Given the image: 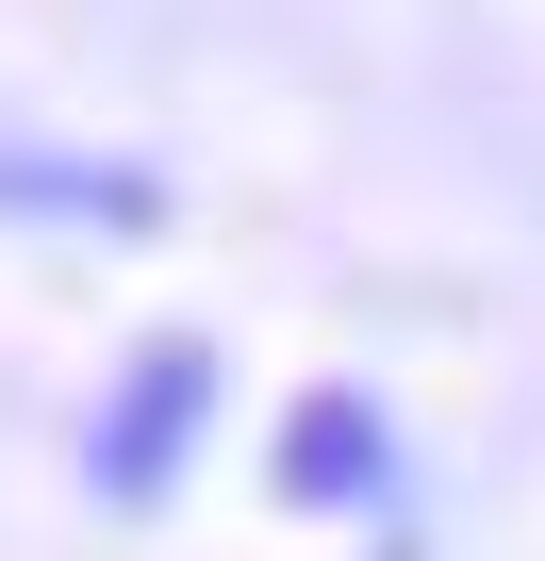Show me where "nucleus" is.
I'll return each instance as SVG.
<instances>
[{
    "label": "nucleus",
    "mask_w": 545,
    "mask_h": 561,
    "mask_svg": "<svg viewBox=\"0 0 545 561\" xmlns=\"http://www.w3.org/2000/svg\"><path fill=\"white\" fill-rule=\"evenodd\" d=\"M182 413H198V364H149V380L116 397V430H100V479H166V446H182Z\"/></svg>",
    "instance_id": "nucleus-1"
},
{
    "label": "nucleus",
    "mask_w": 545,
    "mask_h": 561,
    "mask_svg": "<svg viewBox=\"0 0 545 561\" xmlns=\"http://www.w3.org/2000/svg\"><path fill=\"white\" fill-rule=\"evenodd\" d=\"M282 479H298V495H364V479H381V430H364L348 397H315L298 446H282Z\"/></svg>",
    "instance_id": "nucleus-2"
}]
</instances>
